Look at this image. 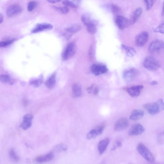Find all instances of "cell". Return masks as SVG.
<instances>
[{
	"label": "cell",
	"instance_id": "6da1fadb",
	"mask_svg": "<svg viewBox=\"0 0 164 164\" xmlns=\"http://www.w3.org/2000/svg\"><path fill=\"white\" fill-rule=\"evenodd\" d=\"M144 107L149 114L154 115L164 110V102L160 99L155 102L145 104Z\"/></svg>",
	"mask_w": 164,
	"mask_h": 164
},
{
	"label": "cell",
	"instance_id": "7a4b0ae2",
	"mask_svg": "<svg viewBox=\"0 0 164 164\" xmlns=\"http://www.w3.org/2000/svg\"><path fill=\"white\" fill-rule=\"evenodd\" d=\"M137 150L140 155L148 161L153 162L154 161V156L150 150L142 143L139 144Z\"/></svg>",
	"mask_w": 164,
	"mask_h": 164
},
{
	"label": "cell",
	"instance_id": "3957f363",
	"mask_svg": "<svg viewBox=\"0 0 164 164\" xmlns=\"http://www.w3.org/2000/svg\"><path fill=\"white\" fill-rule=\"evenodd\" d=\"M143 65L146 69L150 71L156 70L160 67L159 61L155 58L149 56L145 59Z\"/></svg>",
	"mask_w": 164,
	"mask_h": 164
},
{
	"label": "cell",
	"instance_id": "277c9868",
	"mask_svg": "<svg viewBox=\"0 0 164 164\" xmlns=\"http://www.w3.org/2000/svg\"><path fill=\"white\" fill-rule=\"evenodd\" d=\"M76 47L75 44L71 43L68 44L62 54V59L66 61L71 59L75 54Z\"/></svg>",
	"mask_w": 164,
	"mask_h": 164
},
{
	"label": "cell",
	"instance_id": "5b68a950",
	"mask_svg": "<svg viewBox=\"0 0 164 164\" xmlns=\"http://www.w3.org/2000/svg\"><path fill=\"white\" fill-rule=\"evenodd\" d=\"M164 49V42L160 39H156L153 41L148 47L149 52L152 54L158 53Z\"/></svg>",
	"mask_w": 164,
	"mask_h": 164
},
{
	"label": "cell",
	"instance_id": "8992f818",
	"mask_svg": "<svg viewBox=\"0 0 164 164\" xmlns=\"http://www.w3.org/2000/svg\"><path fill=\"white\" fill-rule=\"evenodd\" d=\"M140 74L139 70L135 68H128L124 71L123 76L126 81L130 82L137 77Z\"/></svg>",
	"mask_w": 164,
	"mask_h": 164
},
{
	"label": "cell",
	"instance_id": "52a82bcc",
	"mask_svg": "<svg viewBox=\"0 0 164 164\" xmlns=\"http://www.w3.org/2000/svg\"><path fill=\"white\" fill-rule=\"evenodd\" d=\"M149 34L146 31L142 32L136 36L135 38V44L136 46L141 47L144 46L147 42Z\"/></svg>",
	"mask_w": 164,
	"mask_h": 164
},
{
	"label": "cell",
	"instance_id": "ba28073f",
	"mask_svg": "<svg viewBox=\"0 0 164 164\" xmlns=\"http://www.w3.org/2000/svg\"><path fill=\"white\" fill-rule=\"evenodd\" d=\"M22 9L18 4H14L10 5L7 9V14L9 18L17 16L21 13Z\"/></svg>",
	"mask_w": 164,
	"mask_h": 164
},
{
	"label": "cell",
	"instance_id": "9c48e42d",
	"mask_svg": "<svg viewBox=\"0 0 164 164\" xmlns=\"http://www.w3.org/2000/svg\"><path fill=\"white\" fill-rule=\"evenodd\" d=\"M91 72L95 76L105 74L108 71L106 66L99 64H94L92 65L91 68Z\"/></svg>",
	"mask_w": 164,
	"mask_h": 164
},
{
	"label": "cell",
	"instance_id": "30bf717a",
	"mask_svg": "<svg viewBox=\"0 0 164 164\" xmlns=\"http://www.w3.org/2000/svg\"><path fill=\"white\" fill-rule=\"evenodd\" d=\"M115 23L118 28L121 30L126 28L130 25L129 19L121 16L116 17Z\"/></svg>",
	"mask_w": 164,
	"mask_h": 164
},
{
	"label": "cell",
	"instance_id": "8fae6325",
	"mask_svg": "<svg viewBox=\"0 0 164 164\" xmlns=\"http://www.w3.org/2000/svg\"><path fill=\"white\" fill-rule=\"evenodd\" d=\"M53 26L47 23H38L31 31L32 33H36L44 31L49 30L52 29Z\"/></svg>",
	"mask_w": 164,
	"mask_h": 164
},
{
	"label": "cell",
	"instance_id": "7c38bea8",
	"mask_svg": "<svg viewBox=\"0 0 164 164\" xmlns=\"http://www.w3.org/2000/svg\"><path fill=\"white\" fill-rule=\"evenodd\" d=\"M129 125L128 120L126 118H122L119 120L116 123L114 130L116 131H120L126 129Z\"/></svg>",
	"mask_w": 164,
	"mask_h": 164
},
{
	"label": "cell",
	"instance_id": "4fadbf2b",
	"mask_svg": "<svg viewBox=\"0 0 164 164\" xmlns=\"http://www.w3.org/2000/svg\"><path fill=\"white\" fill-rule=\"evenodd\" d=\"M33 118V116L31 114L25 115L23 117V121L20 127L24 130L29 129L32 126Z\"/></svg>",
	"mask_w": 164,
	"mask_h": 164
},
{
	"label": "cell",
	"instance_id": "5bb4252c",
	"mask_svg": "<svg viewBox=\"0 0 164 164\" xmlns=\"http://www.w3.org/2000/svg\"><path fill=\"white\" fill-rule=\"evenodd\" d=\"M142 85L134 86L130 88L126 89L129 94L132 97L134 98L139 96L141 93V90L143 88Z\"/></svg>",
	"mask_w": 164,
	"mask_h": 164
},
{
	"label": "cell",
	"instance_id": "9a60e30c",
	"mask_svg": "<svg viewBox=\"0 0 164 164\" xmlns=\"http://www.w3.org/2000/svg\"><path fill=\"white\" fill-rule=\"evenodd\" d=\"M145 131V129L140 124H136L134 125L129 132V134L130 136H136L142 134Z\"/></svg>",
	"mask_w": 164,
	"mask_h": 164
},
{
	"label": "cell",
	"instance_id": "2e32d148",
	"mask_svg": "<svg viewBox=\"0 0 164 164\" xmlns=\"http://www.w3.org/2000/svg\"><path fill=\"white\" fill-rule=\"evenodd\" d=\"M103 129V127L100 126L92 130L88 133L87 139L88 140H91L96 138L102 134Z\"/></svg>",
	"mask_w": 164,
	"mask_h": 164
},
{
	"label": "cell",
	"instance_id": "e0dca14e",
	"mask_svg": "<svg viewBox=\"0 0 164 164\" xmlns=\"http://www.w3.org/2000/svg\"><path fill=\"white\" fill-rule=\"evenodd\" d=\"M81 27L79 24H75L69 27L66 29L65 36L67 38H69L74 33L79 31Z\"/></svg>",
	"mask_w": 164,
	"mask_h": 164
},
{
	"label": "cell",
	"instance_id": "ac0fdd59",
	"mask_svg": "<svg viewBox=\"0 0 164 164\" xmlns=\"http://www.w3.org/2000/svg\"><path fill=\"white\" fill-rule=\"evenodd\" d=\"M142 13V9L141 8H138L134 11L129 19L130 25L134 24L138 20Z\"/></svg>",
	"mask_w": 164,
	"mask_h": 164
},
{
	"label": "cell",
	"instance_id": "d6986e66",
	"mask_svg": "<svg viewBox=\"0 0 164 164\" xmlns=\"http://www.w3.org/2000/svg\"><path fill=\"white\" fill-rule=\"evenodd\" d=\"M54 156L53 153L51 152L44 156H38L36 158L35 160L38 163H43L52 160L53 159Z\"/></svg>",
	"mask_w": 164,
	"mask_h": 164
},
{
	"label": "cell",
	"instance_id": "ffe728a7",
	"mask_svg": "<svg viewBox=\"0 0 164 164\" xmlns=\"http://www.w3.org/2000/svg\"><path fill=\"white\" fill-rule=\"evenodd\" d=\"M110 142L108 138H106L100 141L98 145V151L100 155H102L105 151L107 147Z\"/></svg>",
	"mask_w": 164,
	"mask_h": 164
},
{
	"label": "cell",
	"instance_id": "44dd1931",
	"mask_svg": "<svg viewBox=\"0 0 164 164\" xmlns=\"http://www.w3.org/2000/svg\"><path fill=\"white\" fill-rule=\"evenodd\" d=\"M144 112L141 110H135L132 113L130 119L133 120H137L141 119L144 115Z\"/></svg>",
	"mask_w": 164,
	"mask_h": 164
},
{
	"label": "cell",
	"instance_id": "7402d4cb",
	"mask_svg": "<svg viewBox=\"0 0 164 164\" xmlns=\"http://www.w3.org/2000/svg\"><path fill=\"white\" fill-rule=\"evenodd\" d=\"M97 23L94 20L86 26L87 30L88 32L91 34H94L97 31Z\"/></svg>",
	"mask_w": 164,
	"mask_h": 164
},
{
	"label": "cell",
	"instance_id": "603a6c76",
	"mask_svg": "<svg viewBox=\"0 0 164 164\" xmlns=\"http://www.w3.org/2000/svg\"><path fill=\"white\" fill-rule=\"evenodd\" d=\"M56 73H53L49 78L46 81L45 84L48 88H52L55 85L56 82Z\"/></svg>",
	"mask_w": 164,
	"mask_h": 164
},
{
	"label": "cell",
	"instance_id": "cb8c5ba5",
	"mask_svg": "<svg viewBox=\"0 0 164 164\" xmlns=\"http://www.w3.org/2000/svg\"><path fill=\"white\" fill-rule=\"evenodd\" d=\"M121 47L125 51L128 57H133L136 54V50L133 48L129 47L124 44L121 45Z\"/></svg>",
	"mask_w": 164,
	"mask_h": 164
},
{
	"label": "cell",
	"instance_id": "d4e9b609",
	"mask_svg": "<svg viewBox=\"0 0 164 164\" xmlns=\"http://www.w3.org/2000/svg\"><path fill=\"white\" fill-rule=\"evenodd\" d=\"M72 92L75 97H80L82 94L81 87L77 84H74L72 86Z\"/></svg>",
	"mask_w": 164,
	"mask_h": 164
},
{
	"label": "cell",
	"instance_id": "484cf974",
	"mask_svg": "<svg viewBox=\"0 0 164 164\" xmlns=\"http://www.w3.org/2000/svg\"><path fill=\"white\" fill-rule=\"evenodd\" d=\"M9 156L11 160L15 162H18L19 161V157L17 154L15 150L13 148L10 149Z\"/></svg>",
	"mask_w": 164,
	"mask_h": 164
},
{
	"label": "cell",
	"instance_id": "4316f807",
	"mask_svg": "<svg viewBox=\"0 0 164 164\" xmlns=\"http://www.w3.org/2000/svg\"><path fill=\"white\" fill-rule=\"evenodd\" d=\"M67 146L64 143H60L54 147V151L56 152H65L68 149Z\"/></svg>",
	"mask_w": 164,
	"mask_h": 164
},
{
	"label": "cell",
	"instance_id": "83f0119b",
	"mask_svg": "<svg viewBox=\"0 0 164 164\" xmlns=\"http://www.w3.org/2000/svg\"><path fill=\"white\" fill-rule=\"evenodd\" d=\"M81 20L84 24L86 26L89 23H90L92 21V19L91 18L90 16L88 13H84L81 17Z\"/></svg>",
	"mask_w": 164,
	"mask_h": 164
},
{
	"label": "cell",
	"instance_id": "f1b7e54d",
	"mask_svg": "<svg viewBox=\"0 0 164 164\" xmlns=\"http://www.w3.org/2000/svg\"><path fill=\"white\" fill-rule=\"evenodd\" d=\"M53 8L57 11L64 14H67L70 11L69 8L65 6L63 7L53 6Z\"/></svg>",
	"mask_w": 164,
	"mask_h": 164
},
{
	"label": "cell",
	"instance_id": "f546056e",
	"mask_svg": "<svg viewBox=\"0 0 164 164\" xmlns=\"http://www.w3.org/2000/svg\"><path fill=\"white\" fill-rule=\"evenodd\" d=\"M43 82V77L41 76L39 79L31 80L30 81V84L36 87H38L42 84Z\"/></svg>",
	"mask_w": 164,
	"mask_h": 164
},
{
	"label": "cell",
	"instance_id": "4dcf8cb0",
	"mask_svg": "<svg viewBox=\"0 0 164 164\" xmlns=\"http://www.w3.org/2000/svg\"><path fill=\"white\" fill-rule=\"evenodd\" d=\"M0 80L3 83H9L10 84L13 83V81L10 79V77L6 75H2L0 77Z\"/></svg>",
	"mask_w": 164,
	"mask_h": 164
},
{
	"label": "cell",
	"instance_id": "1f68e13d",
	"mask_svg": "<svg viewBox=\"0 0 164 164\" xmlns=\"http://www.w3.org/2000/svg\"><path fill=\"white\" fill-rule=\"evenodd\" d=\"M15 40V39H12L5 41H1V43H0V47L2 48L8 47L14 42Z\"/></svg>",
	"mask_w": 164,
	"mask_h": 164
},
{
	"label": "cell",
	"instance_id": "d6a6232c",
	"mask_svg": "<svg viewBox=\"0 0 164 164\" xmlns=\"http://www.w3.org/2000/svg\"><path fill=\"white\" fill-rule=\"evenodd\" d=\"M154 31L164 34V21L154 29Z\"/></svg>",
	"mask_w": 164,
	"mask_h": 164
},
{
	"label": "cell",
	"instance_id": "836d02e7",
	"mask_svg": "<svg viewBox=\"0 0 164 164\" xmlns=\"http://www.w3.org/2000/svg\"><path fill=\"white\" fill-rule=\"evenodd\" d=\"M155 2L156 1H151V0L144 1L146 5V10H149L151 9L153 6Z\"/></svg>",
	"mask_w": 164,
	"mask_h": 164
},
{
	"label": "cell",
	"instance_id": "e575fe53",
	"mask_svg": "<svg viewBox=\"0 0 164 164\" xmlns=\"http://www.w3.org/2000/svg\"><path fill=\"white\" fill-rule=\"evenodd\" d=\"M37 3L36 2L33 1L30 2L29 3L27 8L29 12L33 11L37 6Z\"/></svg>",
	"mask_w": 164,
	"mask_h": 164
},
{
	"label": "cell",
	"instance_id": "d590c367",
	"mask_svg": "<svg viewBox=\"0 0 164 164\" xmlns=\"http://www.w3.org/2000/svg\"><path fill=\"white\" fill-rule=\"evenodd\" d=\"M63 4L65 6L68 7H70L72 8H75L77 7V6L73 2L68 1H64Z\"/></svg>",
	"mask_w": 164,
	"mask_h": 164
},
{
	"label": "cell",
	"instance_id": "8d00e7d4",
	"mask_svg": "<svg viewBox=\"0 0 164 164\" xmlns=\"http://www.w3.org/2000/svg\"><path fill=\"white\" fill-rule=\"evenodd\" d=\"M112 11L114 13L118 12L120 10L119 8L115 5H112L111 7Z\"/></svg>",
	"mask_w": 164,
	"mask_h": 164
},
{
	"label": "cell",
	"instance_id": "74e56055",
	"mask_svg": "<svg viewBox=\"0 0 164 164\" xmlns=\"http://www.w3.org/2000/svg\"><path fill=\"white\" fill-rule=\"evenodd\" d=\"M99 89L98 87H95L94 89L93 93L95 95H98L99 93Z\"/></svg>",
	"mask_w": 164,
	"mask_h": 164
},
{
	"label": "cell",
	"instance_id": "f35d334b",
	"mask_svg": "<svg viewBox=\"0 0 164 164\" xmlns=\"http://www.w3.org/2000/svg\"><path fill=\"white\" fill-rule=\"evenodd\" d=\"M4 21V17L3 15L1 13L0 14V23H2Z\"/></svg>",
	"mask_w": 164,
	"mask_h": 164
},
{
	"label": "cell",
	"instance_id": "ab89813d",
	"mask_svg": "<svg viewBox=\"0 0 164 164\" xmlns=\"http://www.w3.org/2000/svg\"><path fill=\"white\" fill-rule=\"evenodd\" d=\"M150 84L152 85H157L158 83L157 81L156 80H153L151 81Z\"/></svg>",
	"mask_w": 164,
	"mask_h": 164
},
{
	"label": "cell",
	"instance_id": "60d3db41",
	"mask_svg": "<svg viewBox=\"0 0 164 164\" xmlns=\"http://www.w3.org/2000/svg\"><path fill=\"white\" fill-rule=\"evenodd\" d=\"M48 2L52 3H56L59 2L60 1H48Z\"/></svg>",
	"mask_w": 164,
	"mask_h": 164
},
{
	"label": "cell",
	"instance_id": "b9f144b4",
	"mask_svg": "<svg viewBox=\"0 0 164 164\" xmlns=\"http://www.w3.org/2000/svg\"><path fill=\"white\" fill-rule=\"evenodd\" d=\"M93 85H92L89 88L87 89V90L89 93H91L93 88Z\"/></svg>",
	"mask_w": 164,
	"mask_h": 164
},
{
	"label": "cell",
	"instance_id": "7bdbcfd3",
	"mask_svg": "<svg viewBox=\"0 0 164 164\" xmlns=\"http://www.w3.org/2000/svg\"><path fill=\"white\" fill-rule=\"evenodd\" d=\"M162 15L163 16H164V2H163V4L162 9Z\"/></svg>",
	"mask_w": 164,
	"mask_h": 164
},
{
	"label": "cell",
	"instance_id": "ee69618b",
	"mask_svg": "<svg viewBox=\"0 0 164 164\" xmlns=\"http://www.w3.org/2000/svg\"></svg>",
	"mask_w": 164,
	"mask_h": 164
}]
</instances>
